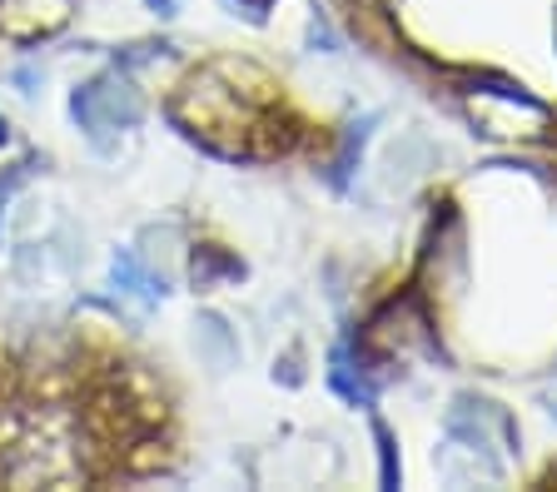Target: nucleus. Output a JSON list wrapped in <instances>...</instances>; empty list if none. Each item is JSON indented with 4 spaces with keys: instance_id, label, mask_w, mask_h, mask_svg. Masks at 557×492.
I'll return each mask as SVG.
<instances>
[{
    "instance_id": "nucleus-1",
    "label": "nucleus",
    "mask_w": 557,
    "mask_h": 492,
    "mask_svg": "<svg viewBox=\"0 0 557 492\" xmlns=\"http://www.w3.org/2000/svg\"><path fill=\"white\" fill-rule=\"evenodd\" d=\"M195 353H199V364H205L209 374H230V368H239L244 343L230 328V318L214 314V308H205V314L195 318Z\"/></svg>"
},
{
    "instance_id": "nucleus-2",
    "label": "nucleus",
    "mask_w": 557,
    "mask_h": 492,
    "mask_svg": "<svg viewBox=\"0 0 557 492\" xmlns=\"http://www.w3.org/2000/svg\"><path fill=\"white\" fill-rule=\"evenodd\" d=\"M95 90H100L104 129H135L139 119H145V100L135 94V85H125V80H95Z\"/></svg>"
},
{
    "instance_id": "nucleus-3",
    "label": "nucleus",
    "mask_w": 557,
    "mask_h": 492,
    "mask_svg": "<svg viewBox=\"0 0 557 492\" xmlns=\"http://www.w3.org/2000/svg\"><path fill=\"white\" fill-rule=\"evenodd\" d=\"M239 279L244 264L234 254H224V249H195V258H189V279H195V289H209L214 279Z\"/></svg>"
},
{
    "instance_id": "nucleus-4",
    "label": "nucleus",
    "mask_w": 557,
    "mask_h": 492,
    "mask_svg": "<svg viewBox=\"0 0 557 492\" xmlns=\"http://www.w3.org/2000/svg\"><path fill=\"white\" fill-rule=\"evenodd\" d=\"M154 55H164L160 40H135V46H120L110 60H115V71H139V65H150Z\"/></svg>"
},
{
    "instance_id": "nucleus-5",
    "label": "nucleus",
    "mask_w": 557,
    "mask_h": 492,
    "mask_svg": "<svg viewBox=\"0 0 557 492\" xmlns=\"http://www.w3.org/2000/svg\"><path fill=\"white\" fill-rule=\"evenodd\" d=\"M46 80V71H35V65H21V71H15V85H21L25 94H35V85Z\"/></svg>"
},
{
    "instance_id": "nucleus-6",
    "label": "nucleus",
    "mask_w": 557,
    "mask_h": 492,
    "mask_svg": "<svg viewBox=\"0 0 557 492\" xmlns=\"http://www.w3.org/2000/svg\"><path fill=\"white\" fill-rule=\"evenodd\" d=\"M145 5H150L154 15H174V5H180V0H145Z\"/></svg>"
},
{
    "instance_id": "nucleus-7",
    "label": "nucleus",
    "mask_w": 557,
    "mask_h": 492,
    "mask_svg": "<svg viewBox=\"0 0 557 492\" xmlns=\"http://www.w3.org/2000/svg\"><path fill=\"white\" fill-rule=\"evenodd\" d=\"M543 403H547V413H553V418H557V388H547V393H543Z\"/></svg>"
},
{
    "instance_id": "nucleus-8",
    "label": "nucleus",
    "mask_w": 557,
    "mask_h": 492,
    "mask_svg": "<svg viewBox=\"0 0 557 492\" xmlns=\"http://www.w3.org/2000/svg\"><path fill=\"white\" fill-rule=\"evenodd\" d=\"M11 140V125H5V115H0V144Z\"/></svg>"
}]
</instances>
